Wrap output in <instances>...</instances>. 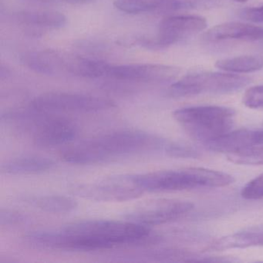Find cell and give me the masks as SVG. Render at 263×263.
I'll return each mask as SVG.
<instances>
[{"label":"cell","mask_w":263,"mask_h":263,"mask_svg":"<svg viewBox=\"0 0 263 263\" xmlns=\"http://www.w3.org/2000/svg\"><path fill=\"white\" fill-rule=\"evenodd\" d=\"M161 239L149 226L132 221L89 220L64 226L58 231L36 232L33 236L39 249L95 251L130 245L158 242Z\"/></svg>","instance_id":"6da1fadb"},{"label":"cell","mask_w":263,"mask_h":263,"mask_svg":"<svg viewBox=\"0 0 263 263\" xmlns=\"http://www.w3.org/2000/svg\"><path fill=\"white\" fill-rule=\"evenodd\" d=\"M164 140L141 130H121L106 134L63 151L61 158L69 164H99L127 155L164 150Z\"/></svg>","instance_id":"7a4b0ae2"},{"label":"cell","mask_w":263,"mask_h":263,"mask_svg":"<svg viewBox=\"0 0 263 263\" xmlns=\"http://www.w3.org/2000/svg\"><path fill=\"white\" fill-rule=\"evenodd\" d=\"M130 184L142 192L189 190L200 187H221L233 184L232 175L203 167L159 171L127 177Z\"/></svg>","instance_id":"3957f363"},{"label":"cell","mask_w":263,"mask_h":263,"mask_svg":"<svg viewBox=\"0 0 263 263\" xmlns=\"http://www.w3.org/2000/svg\"><path fill=\"white\" fill-rule=\"evenodd\" d=\"M235 110L221 106H197L175 110L173 117L195 139L209 142L230 132Z\"/></svg>","instance_id":"277c9868"},{"label":"cell","mask_w":263,"mask_h":263,"mask_svg":"<svg viewBox=\"0 0 263 263\" xmlns=\"http://www.w3.org/2000/svg\"><path fill=\"white\" fill-rule=\"evenodd\" d=\"M16 128L30 134L34 144L44 148L70 143L79 132L78 125L71 120L40 111L31 107L30 110L21 112Z\"/></svg>","instance_id":"5b68a950"},{"label":"cell","mask_w":263,"mask_h":263,"mask_svg":"<svg viewBox=\"0 0 263 263\" xmlns=\"http://www.w3.org/2000/svg\"><path fill=\"white\" fill-rule=\"evenodd\" d=\"M251 82L248 77L230 73L202 72L192 73L174 83L169 95L175 98L203 93H229L241 90Z\"/></svg>","instance_id":"8992f818"},{"label":"cell","mask_w":263,"mask_h":263,"mask_svg":"<svg viewBox=\"0 0 263 263\" xmlns=\"http://www.w3.org/2000/svg\"><path fill=\"white\" fill-rule=\"evenodd\" d=\"M30 107L48 113H93L116 107L111 100L84 93L49 92L33 98Z\"/></svg>","instance_id":"52a82bcc"},{"label":"cell","mask_w":263,"mask_h":263,"mask_svg":"<svg viewBox=\"0 0 263 263\" xmlns=\"http://www.w3.org/2000/svg\"><path fill=\"white\" fill-rule=\"evenodd\" d=\"M208 23L198 16H172L164 18L159 24L156 38L144 41V45L150 48H164L181 40L205 30Z\"/></svg>","instance_id":"ba28073f"},{"label":"cell","mask_w":263,"mask_h":263,"mask_svg":"<svg viewBox=\"0 0 263 263\" xmlns=\"http://www.w3.org/2000/svg\"><path fill=\"white\" fill-rule=\"evenodd\" d=\"M179 73L177 67L162 64H127L110 66L107 78L118 81L163 83L172 81Z\"/></svg>","instance_id":"9c48e42d"},{"label":"cell","mask_w":263,"mask_h":263,"mask_svg":"<svg viewBox=\"0 0 263 263\" xmlns=\"http://www.w3.org/2000/svg\"><path fill=\"white\" fill-rule=\"evenodd\" d=\"M193 208L194 204L189 201L167 200L129 214L127 218L129 221L150 227L178 219L189 213Z\"/></svg>","instance_id":"30bf717a"},{"label":"cell","mask_w":263,"mask_h":263,"mask_svg":"<svg viewBox=\"0 0 263 263\" xmlns=\"http://www.w3.org/2000/svg\"><path fill=\"white\" fill-rule=\"evenodd\" d=\"M206 148L227 155L263 145V130H240L229 132L209 142L204 143Z\"/></svg>","instance_id":"8fae6325"},{"label":"cell","mask_w":263,"mask_h":263,"mask_svg":"<svg viewBox=\"0 0 263 263\" xmlns=\"http://www.w3.org/2000/svg\"><path fill=\"white\" fill-rule=\"evenodd\" d=\"M69 58L53 50L27 52L21 58L22 64L35 73L53 76L67 72Z\"/></svg>","instance_id":"7c38bea8"},{"label":"cell","mask_w":263,"mask_h":263,"mask_svg":"<svg viewBox=\"0 0 263 263\" xmlns=\"http://www.w3.org/2000/svg\"><path fill=\"white\" fill-rule=\"evenodd\" d=\"M203 39L212 43L229 40L258 41L263 39V28L243 23H226L209 29L203 35Z\"/></svg>","instance_id":"4fadbf2b"},{"label":"cell","mask_w":263,"mask_h":263,"mask_svg":"<svg viewBox=\"0 0 263 263\" xmlns=\"http://www.w3.org/2000/svg\"><path fill=\"white\" fill-rule=\"evenodd\" d=\"M127 183L121 184L115 180L101 184L80 186L77 191L86 198L103 201H124L137 198L142 194V191L132 184L130 187Z\"/></svg>","instance_id":"5bb4252c"},{"label":"cell","mask_w":263,"mask_h":263,"mask_svg":"<svg viewBox=\"0 0 263 263\" xmlns=\"http://www.w3.org/2000/svg\"><path fill=\"white\" fill-rule=\"evenodd\" d=\"M115 8L128 14L167 13L187 10L192 4L184 0H115Z\"/></svg>","instance_id":"9a60e30c"},{"label":"cell","mask_w":263,"mask_h":263,"mask_svg":"<svg viewBox=\"0 0 263 263\" xmlns=\"http://www.w3.org/2000/svg\"><path fill=\"white\" fill-rule=\"evenodd\" d=\"M16 21L37 36L45 30H59L67 24V17L58 11H24L16 14Z\"/></svg>","instance_id":"2e32d148"},{"label":"cell","mask_w":263,"mask_h":263,"mask_svg":"<svg viewBox=\"0 0 263 263\" xmlns=\"http://www.w3.org/2000/svg\"><path fill=\"white\" fill-rule=\"evenodd\" d=\"M263 246V226H252L215 240L208 250L224 251Z\"/></svg>","instance_id":"e0dca14e"},{"label":"cell","mask_w":263,"mask_h":263,"mask_svg":"<svg viewBox=\"0 0 263 263\" xmlns=\"http://www.w3.org/2000/svg\"><path fill=\"white\" fill-rule=\"evenodd\" d=\"M55 165L54 161L44 157H20L2 164L1 172L7 175H32L51 170Z\"/></svg>","instance_id":"ac0fdd59"},{"label":"cell","mask_w":263,"mask_h":263,"mask_svg":"<svg viewBox=\"0 0 263 263\" xmlns=\"http://www.w3.org/2000/svg\"><path fill=\"white\" fill-rule=\"evenodd\" d=\"M110 66L104 61L73 57L69 58L67 73L90 79L107 78Z\"/></svg>","instance_id":"d6986e66"},{"label":"cell","mask_w":263,"mask_h":263,"mask_svg":"<svg viewBox=\"0 0 263 263\" xmlns=\"http://www.w3.org/2000/svg\"><path fill=\"white\" fill-rule=\"evenodd\" d=\"M26 201L32 205L49 213H70L78 207V204L74 200L62 195L29 197L26 198Z\"/></svg>","instance_id":"ffe728a7"},{"label":"cell","mask_w":263,"mask_h":263,"mask_svg":"<svg viewBox=\"0 0 263 263\" xmlns=\"http://www.w3.org/2000/svg\"><path fill=\"white\" fill-rule=\"evenodd\" d=\"M215 67L229 73H252L263 68V58L256 56L228 58L217 61Z\"/></svg>","instance_id":"44dd1931"},{"label":"cell","mask_w":263,"mask_h":263,"mask_svg":"<svg viewBox=\"0 0 263 263\" xmlns=\"http://www.w3.org/2000/svg\"><path fill=\"white\" fill-rule=\"evenodd\" d=\"M227 158L241 165H263V145L227 155Z\"/></svg>","instance_id":"7402d4cb"},{"label":"cell","mask_w":263,"mask_h":263,"mask_svg":"<svg viewBox=\"0 0 263 263\" xmlns=\"http://www.w3.org/2000/svg\"><path fill=\"white\" fill-rule=\"evenodd\" d=\"M241 195L245 199L249 200L263 198V173L246 184L241 189Z\"/></svg>","instance_id":"603a6c76"},{"label":"cell","mask_w":263,"mask_h":263,"mask_svg":"<svg viewBox=\"0 0 263 263\" xmlns=\"http://www.w3.org/2000/svg\"><path fill=\"white\" fill-rule=\"evenodd\" d=\"M242 102L249 108H263V85L248 89L243 96Z\"/></svg>","instance_id":"cb8c5ba5"},{"label":"cell","mask_w":263,"mask_h":263,"mask_svg":"<svg viewBox=\"0 0 263 263\" xmlns=\"http://www.w3.org/2000/svg\"><path fill=\"white\" fill-rule=\"evenodd\" d=\"M164 152L169 156L173 158H195L199 156L198 152L190 146L183 145V144L167 143Z\"/></svg>","instance_id":"d4e9b609"},{"label":"cell","mask_w":263,"mask_h":263,"mask_svg":"<svg viewBox=\"0 0 263 263\" xmlns=\"http://www.w3.org/2000/svg\"><path fill=\"white\" fill-rule=\"evenodd\" d=\"M27 221V217L21 212L10 209H1L0 224L2 226H20Z\"/></svg>","instance_id":"484cf974"},{"label":"cell","mask_w":263,"mask_h":263,"mask_svg":"<svg viewBox=\"0 0 263 263\" xmlns=\"http://www.w3.org/2000/svg\"><path fill=\"white\" fill-rule=\"evenodd\" d=\"M240 17L253 23H263V5L246 8L239 13Z\"/></svg>","instance_id":"4316f807"},{"label":"cell","mask_w":263,"mask_h":263,"mask_svg":"<svg viewBox=\"0 0 263 263\" xmlns=\"http://www.w3.org/2000/svg\"><path fill=\"white\" fill-rule=\"evenodd\" d=\"M56 1H61V2H65L67 4L81 5V4H87L93 2V0H53V2H56Z\"/></svg>","instance_id":"83f0119b"},{"label":"cell","mask_w":263,"mask_h":263,"mask_svg":"<svg viewBox=\"0 0 263 263\" xmlns=\"http://www.w3.org/2000/svg\"><path fill=\"white\" fill-rule=\"evenodd\" d=\"M9 75H10V71L8 69L4 68V67H1V73H0L1 79L4 80V78H7Z\"/></svg>","instance_id":"f1b7e54d"},{"label":"cell","mask_w":263,"mask_h":263,"mask_svg":"<svg viewBox=\"0 0 263 263\" xmlns=\"http://www.w3.org/2000/svg\"><path fill=\"white\" fill-rule=\"evenodd\" d=\"M233 1H235V2L238 3H245L246 2V1H248V0H233Z\"/></svg>","instance_id":"f546056e"}]
</instances>
